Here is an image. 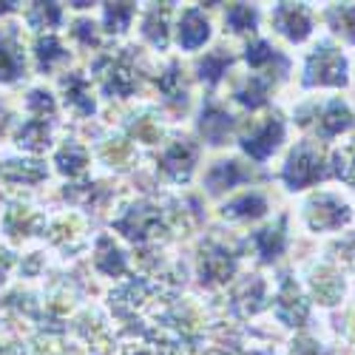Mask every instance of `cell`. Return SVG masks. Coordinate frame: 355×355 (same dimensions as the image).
Wrapping results in <instances>:
<instances>
[{"mask_svg":"<svg viewBox=\"0 0 355 355\" xmlns=\"http://www.w3.org/2000/svg\"><path fill=\"white\" fill-rule=\"evenodd\" d=\"M205 37H208V23H205L196 12H191V15L185 17V26H182L180 40H182L188 49H193V46H199Z\"/></svg>","mask_w":355,"mask_h":355,"instance_id":"2","label":"cell"},{"mask_svg":"<svg viewBox=\"0 0 355 355\" xmlns=\"http://www.w3.org/2000/svg\"><path fill=\"white\" fill-rule=\"evenodd\" d=\"M279 137H282V128H279V125H268L256 139H248L245 148H248L253 157H268L273 148H276V139H279Z\"/></svg>","mask_w":355,"mask_h":355,"instance_id":"1","label":"cell"},{"mask_svg":"<svg viewBox=\"0 0 355 355\" xmlns=\"http://www.w3.org/2000/svg\"><path fill=\"white\" fill-rule=\"evenodd\" d=\"M20 69V54L6 43V40H0V77L3 80H12Z\"/></svg>","mask_w":355,"mask_h":355,"instance_id":"3","label":"cell"}]
</instances>
